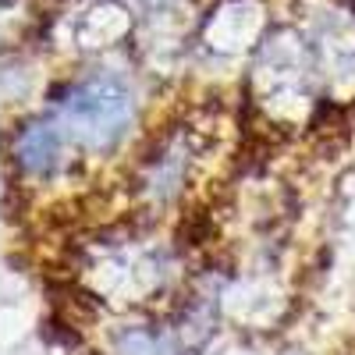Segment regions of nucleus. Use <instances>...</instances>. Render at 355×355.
<instances>
[{
    "label": "nucleus",
    "instance_id": "1",
    "mask_svg": "<svg viewBox=\"0 0 355 355\" xmlns=\"http://www.w3.org/2000/svg\"><path fill=\"white\" fill-rule=\"evenodd\" d=\"M128 110H132L128 93L114 82H85L71 89V96L61 103V114L71 125V132L93 146H107L121 135Z\"/></svg>",
    "mask_w": 355,
    "mask_h": 355
},
{
    "label": "nucleus",
    "instance_id": "2",
    "mask_svg": "<svg viewBox=\"0 0 355 355\" xmlns=\"http://www.w3.org/2000/svg\"><path fill=\"white\" fill-rule=\"evenodd\" d=\"M18 160L25 171L33 174H50L61 164V135L50 125H33L28 132H21L18 139Z\"/></svg>",
    "mask_w": 355,
    "mask_h": 355
}]
</instances>
